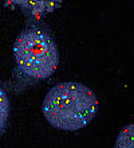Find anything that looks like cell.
<instances>
[{
  "label": "cell",
  "instance_id": "cell-1",
  "mask_svg": "<svg viewBox=\"0 0 134 148\" xmlns=\"http://www.w3.org/2000/svg\"><path fill=\"white\" fill-rule=\"evenodd\" d=\"M42 112L51 127L74 132L94 120L98 112V98L88 86L80 82H62L47 92Z\"/></svg>",
  "mask_w": 134,
  "mask_h": 148
},
{
  "label": "cell",
  "instance_id": "cell-2",
  "mask_svg": "<svg viewBox=\"0 0 134 148\" xmlns=\"http://www.w3.org/2000/svg\"><path fill=\"white\" fill-rule=\"evenodd\" d=\"M16 66L31 79L51 77L59 65V49L54 36L38 24H28L14 43Z\"/></svg>",
  "mask_w": 134,
  "mask_h": 148
},
{
  "label": "cell",
  "instance_id": "cell-3",
  "mask_svg": "<svg viewBox=\"0 0 134 148\" xmlns=\"http://www.w3.org/2000/svg\"><path fill=\"white\" fill-rule=\"evenodd\" d=\"M63 0H5V5L18 8L30 20H42L62 7Z\"/></svg>",
  "mask_w": 134,
  "mask_h": 148
},
{
  "label": "cell",
  "instance_id": "cell-4",
  "mask_svg": "<svg viewBox=\"0 0 134 148\" xmlns=\"http://www.w3.org/2000/svg\"><path fill=\"white\" fill-rule=\"evenodd\" d=\"M114 148H134V123L122 128L115 140Z\"/></svg>",
  "mask_w": 134,
  "mask_h": 148
},
{
  "label": "cell",
  "instance_id": "cell-5",
  "mask_svg": "<svg viewBox=\"0 0 134 148\" xmlns=\"http://www.w3.org/2000/svg\"><path fill=\"white\" fill-rule=\"evenodd\" d=\"M10 100H8L7 93L0 86V135L4 132V129L7 127L8 117H10Z\"/></svg>",
  "mask_w": 134,
  "mask_h": 148
}]
</instances>
